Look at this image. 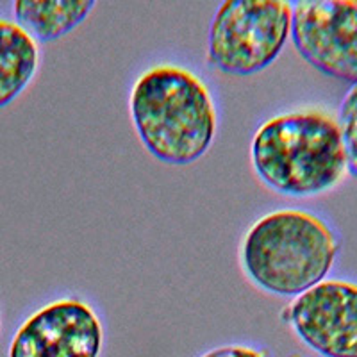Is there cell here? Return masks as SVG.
<instances>
[{
    "label": "cell",
    "instance_id": "5b68a950",
    "mask_svg": "<svg viewBox=\"0 0 357 357\" xmlns=\"http://www.w3.org/2000/svg\"><path fill=\"white\" fill-rule=\"evenodd\" d=\"M291 38L312 68L357 84V0H301Z\"/></svg>",
    "mask_w": 357,
    "mask_h": 357
},
{
    "label": "cell",
    "instance_id": "30bf717a",
    "mask_svg": "<svg viewBox=\"0 0 357 357\" xmlns=\"http://www.w3.org/2000/svg\"><path fill=\"white\" fill-rule=\"evenodd\" d=\"M337 126L345 149L347 170L357 177V84H352L341 100Z\"/></svg>",
    "mask_w": 357,
    "mask_h": 357
},
{
    "label": "cell",
    "instance_id": "7c38bea8",
    "mask_svg": "<svg viewBox=\"0 0 357 357\" xmlns=\"http://www.w3.org/2000/svg\"><path fill=\"white\" fill-rule=\"evenodd\" d=\"M291 357H301V356H291Z\"/></svg>",
    "mask_w": 357,
    "mask_h": 357
},
{
    "label": "cell",
    "instance_id": "7a4b0ae2",
    "mask_svg": "<svg viewBox=\"0 0 357 357\" xmlns=\"http://www.w3.org/2000/svg\"><path fill=\"white\" fill-rule=\"evenodd\" d=\"M259 178L284 197H314L333 190L347 172L340 126L320 111L273 116L252 139Z\"/></svg>",
    "mask_w": 357,
    "mask_h": 357
},
{
    "label": "cell",
    "instance_id": "52a82bcc",
    "mask_svg": "<svg viewBox=\"0 0 357 357\" xmlns=\"http://www.w3.org/2000/svg\"><path fill=\"white\" fill-rule=\"evenodd\" d=\"M104 329L97 312L79 298L47 304L20 325L9 357H100Z\"/></svg>",
    "mask_w": 357,
    "mask_h": 357
},
{
    "label": "cell",
    "instance_id": "8992f818",
    "mask_svg": "<svg viewBox=\"0 0 357 357\" xmlns=\"http://www.w3.org/2000/svg\"><path fill=\"white\" fill-rule=\"evenodd\" d=\"M282 317L324 357H357V284L329 279L295 296Z\"/></svg>",
    "mask_w": 357,
    "mask_h": 357
},
{
    "label": "cell",
    "instance_id": "6da1fadb",
    "mask_svg": "<svg viewBox=\"0 0 357 357\" xmlns=\"http://www.w3.org/2000/svg\"><path fill=\"white\" fill-rule=\"evenodd\" d=\"M129 109L146 151L168 165H191L202 158L218 129L206 82L177 65L145 70L130 89Z\"/></svg>",
    "mask_w": 357,
    "mask_h": 357
},
{
    "label": "cell",
    "instance_id": "3957f363",
    "mask_svg": "<svg viewBox=\"0 0 357 357\" xmlns=\"http://www.w3.org/2000/svg\"><path fill=\"white\" fill-rule=\"evenodd\" d=\"M340 243L317 215L277 209L257 220L241 243V266L259 289L298 296L325 280Z\"/></svg>",
    "mask_w": 357,
    "mask_h": 357
},
{
    "label": "cell",
    "instance_id": "ba28073f",
    "mask_svg": "<svg viewBox=\"0 0 357 357\" xmlns=\"http://www.w3.org/2000/svg\"><path fill=\"white\" fill-rule=\"evenodd\" d=\"M38 63V41L17 22L0 18V109L27 88Z\"/></svg>",
    "mask_w": 357,
    "mask_h": 357
},
{
    "label": "cell",
    "instance_id": "9c48e42d",
    "mask_svg": "<svg viewBox=\"0 0 357 357\" xmlns=\"http://www.w3.org/2000/svg\"><path fill=\"white\" fill-rule=\"evenodd\" d=\"M17 24L36 41H54L81 25L95 8L93 0H17Z\"/></svg>",
    "mask_w": 357,
    "mask_h": 357
},
{
    "label": "cell",
    "instance_id": "8fae6325",
    "mask_svg": "<svg viewBox=\"0 0 357 357\" xmlns=\"http://www.w3.org/2000/svg\"><path fill=\"white\" fill-rule=\"evenodd\" d=\"M200 357H270L266 350L250 345H225L202 354Z\"/></svg>",
    "mask_w": 357,
    "mask_h": 357
},
{
    "label": "cell",
    "instance_id": "277c9868",
    "mask_svg": "<svg viewBox=\"0 0 357 357\" xmlns=\"http://www.w3.org/2000/svg\"><path fill=\"white\" fill-rule=\"evenodd\" d=\"M286 0H227L209 27L207 61L232 75H252L275 61L291 36Z\"/></svg>",
    "mask_w": 357,
    "mask_h": 357
}]
</instances>
